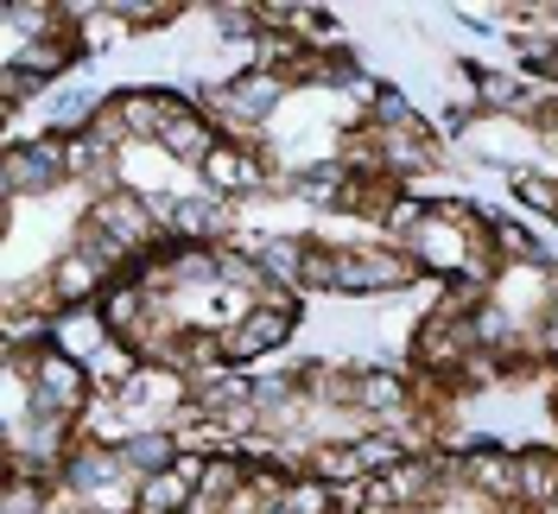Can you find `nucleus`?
<instances>
[{
  "mask_svg": "<svg viewBox=\"0 0 558 514\" xmlns=\"http://www.w3.org/2000/svg\"><path fill=\"white\" fill-rule=\"evenodd\" d=\"M235 482H242L235 464H204V482H197V489H204L209 502H229V495H235Z\"/></svg>",
  "mask_w": 558,
  "mask_h": 514,
  "instance_id": "18",
  "label": "nucleus"
},
{
  "mask_svg": "<svg viewBox=\"0 0 558 514\" xmlns=\"http://www.w3.org/2000/svg\"><path fill=\"white\" fill-rule=\"evenodd\" d=\"M495 241H501L508 254H539V241L526 236V229H514V223H495Z\"/></svg>",
  "mask_w": 558,
  "mask_h": 514,
  "instance_id": "23",
  "label": "nucleus"
},
{
  "mask_svg": "<svg viewBox=\"0 0 558 514\" xmlns=\"http://www.w3.org/2000/svg\"><path fill=\"white\" fill-rule=\"evenodd\" d=\"M553 299H558V279H553ZM553 349H558V311H553Z\"/></svg>",
  "mask_w": 558,
  "mask_h": 514,
  "instance_id": "28",
  "label": "nucleus"
},
{
  "mask_svg": "<svg viewBox=\"0 0 558 514\" xmlns=\"http://www.w3.org/2000/svg\"><path fill=\"white\" fill-rule=\"evenodd\" d=\"M470 477L483 482L488 495H514V489H521V477H514V457H470Z\"/></svg>",
  "mask_w": 558,
  "mask_h": 514,
  "instance_id": "12",
  "label": "nucleus"
},
{
  "mask_svg": "<svg viewBox=\"0 0 558 514\" xmlns=\"http://www.w3.org/2000/svg\"><path fill=\"white\" fill-rule=\"evenodd\" d=\"M222 103H235L242 115H267L279 103V76H242V83H229Z\"/></svg>",
  "mask_w": 558,
  "mask_h": 514,
  "instance_id": "11",
  "label": "nucleus"
},
{
  "mask_svg": "<svg viewBox=\"0 0 558 514\" xmlns=\"http://www.w3.org/2000/svg\"><path fill=\"white\" fill-rule=\"evenodd\" d=\"M89 375L102 381V387H128V375H134V356H128V349H114V343H108L102 356H96V362H89Z\"/></svg>",
  "mask_w": 558,
  "mask_h": 514,
  "instance_id": "16",
  "label": "nucleus"
},
{
  "mask_svg": "<svg viewBox=\"0 0 558 514\" xmlns=\"http://www.w3.org/2000/svg\"><path fill=\"white\" fill-rule=\"evenodd\" d=\"M140 311V292H114V299H108V318H134Z\"/></svg>",
  "mask_w": 558,
  "mask_h": 514,
  "instance_id": "26",
  "label": "nucleus"
},
{
  "mask_svg": "<svg viewBox=\"0 0 558 514\" xmlns=\"http://www.w3.org/2000/svg\"><path fill=\"white\" fill-rule=\"evenodd\" d=\"M121 464H128V470H153V477H159V470H172V439H166V432H140V439H128V445H121Z\"/></svg>",
  "mask_w": 558,
  "mask_h": 514,
  "instance_id": "9",
  "label": "nucleus"
},
{
  "mask_svg": "<svg viewBox=\"0 0 558 514\" xmlns=\"http://www.w3.org/2000/svg\"><path fill=\"white\" fill-rule=\"evenodd\" d=\"M337 184H343V166H312L305 171V198H337Z\"/></svg>",
  "mask_w": 558,
  "mask_h": 514,
  "instance_id": "22",
  "label": "nucleus"
},
{
  "mask_svg": "<svg viewBox=\"0 0 558 514\" xmlns=\"http://www.w3.org/2000/svg\"><path fill=\"white\" fill-rule=\"evenodd\" d=\"M539 514H558V502H546V509H539Z\"/></svg>",
  "mask_w": 558,
  "mask_h": 514,
  "instance_id": "29",
  "label": "nucleus"
},
{
  "mask_svg": "<svg viewBox=\"0 0 558 514\" xmlns=\"http://www.w3.org/2000/svg\"><path fill=\"white\" fill-rule=\"evenodd\" d=\"M330 509V489L324 482H292L286 489V514H324Z\"/></svg>",
  "mask_w": 558,
  "mask_h": 514,
  "instance_id": "17",
  "label": "nucleus"
},
{
  "mask_svg": "<svg viewBox=\"0 0 558 514\" xmlns=\"http://www.w3.org/2000/svg\"><path fill=\"white\" fill-rule=\"evenodd\" d=\"M254 254H260V267H267V274H279V279H299V267L312 261L299 241H254Z\"/></svg>",
  "mask_w": 558,
  "mask_h": 514,
  "instance_id": "13",
  "label": "nucleus"
},
{
  "mask_svg": "<svg viewBox=\"0 0 558 514\" xmlns=\"http://www.w3.org/2000/svg\"><path fill=\"white\" fill-rule=\"evenodd\" d=\"M286 337H292V318H286V311H242L235 331L222 337V349H229V356H267V349H279Z\"/></svg>",
  "mask_w": 558,
  "mask_h": 514,
  "instance_id": "3",
  "label": "nucleus"
},
{
  "mask_svg": "<svg viewBox=\"0 0 558 514\" xmlns=\"http://www.w3.org/2000/svg\"><path fill=\"white\" fill-rule=\"evenodd\" d=\"M312 470H317L324 482H355L362 470H368V464H362L355 451H317V457H312Z\"/></svg>",
  "mask_w": 558,
  "mask_h": 514,
  "instance_id": "15",
  "label": "nucleus"
},
{
  "mask_svg": "<svg viewBox=\"0 0 558 514\" xmlns=\"http://www.w3.org/2000/svg\"><path fill=\"white\" fill-rule=\"evenodd\" d=\"M514 477H521L526 495H539V502H553L558 495V464L546 457V451H526L521 464H514Z\"/></svg>",
  "mask_w": 558,
  "mask_h": 514,
  "instance_id": "10",
  "label": "nucleus"
},
{
  "mask_svg": "<svg viewBox=\"0 0 558 514\" xmlns=\"http://www.w3.org/2000/svg\"><path fill=\"white\" fill-rule=\"evenodd\" d=\"M526 58H539V64H553V51H546V45H533V51H526ZM558 76V70H553Z\"/></svg>",
  "mask_w": 558,
  "mask_h": 514,
  "instance_id": "27",
  "label": "nucleus"
},
{
  "mask_svg": "<svg viewBox=\"0 0 558 514\" xmlns=\"http://www.w3.org/2000/svg\"><path fill=\"white\" fill-rule=\"evenodd\" d=\"M33 509H38L33 482H13V489H7V514H33Z\"/></svg>",
  "mask_w": 558,
  "mask_h": 514,
  "instance_id": "25",
  "label": "nucleus"
},
{
  "mask_svg": "<svg viewBox=\"0 0 558 514\" xmlns=\"http://www.w3.org/2000/svg\"><path fill=\"white\" fill-rule=\"evenodd\" d=\"M432 489V470L425 464H393L381 482H375V502H418Z\"/></svg>",
  "mask_w": 558,
  "mask_h": 514,
  "instance_id": "8",
  "label": "nucleus"
},
{
  "mask_svg": "<svg viewBox=\"0 0 558 514\" xmlns=\"http://www.w3.org/2000/svg\"><path fill=\"white\" fill-rule=\"evenodd\" d=\"M33 387H38V413H76L83 407V362H70L64 349L38 356Z\"/></svg>",
  "mask_w": 558,
  "mask_h": 514,
  "instance_id": "2",
  "label": "nucleus"
},
{
  "mask_svg": "<svg viewBox=\"0 0 558 514\" xmlns=\"http://www.w3.org/2000/svg\"><path fill=\"white\" fill-rule=\"evenodd\" d=\"M355 457H362V464H387V470H393V464H400V445H393V439H368Z\"/></svg>",
  "mask_w": 558,
  "mask_h": 514,
  "instance_id": "24",
  "label": "nucleus"
},
{
  "mask_svg": "<svg viewBox=\"0 0 558 514\" xmlns=\"http://www.w3.org/2000/svg\"><path fill=\"white\" fill-rule=\"evenodd\" d=\"M514 191H521L533 210H558V184H546V178H533V171H521L514 178Z\"/></svg>",
  "mask_w": 558,
  "mask_h": 514,
  "instance_id": "19",
  "label": "nucleus"
},
{
  "mask_svg": "<svg viewBox=\"0 0 558 514\" xmlns=\"http://www.w3.org/2000/svg\"><path fill=\"white\" fill-rule=\"evenodd\" d=\"M96 286H102V261H89L83 248L58 261V274H51V299H64V306H83V299H96Z\"/></svg>",
  "mask_w": 558,
  "mask_h": 514,
  "instance_id": "6",
  "label": "nucleus"
},
{
  "mask_svg": "<svg viewBox=\"0 0 558 514\" xmlns=\"http://www.w3.org/2000/svg\"><path fill=\"white\" fill-rule=\"evenodd\" d=\"M159 140L172 146L178 159H209V153H216V146H209V128L184 103H172V96H166V115H159Z\"/></svg>",
  "mask_w": 558,
  "mask_h": 514,
  "instance_id": "4",
  "label": "nucleus"
},
{
  "mask_svg": "<svg viewBox=\"0 0 558 514\" xmlns=\"http://www.w3.org/2000/svg\"><path fill=\"white\" fill-rule=\"evenodd\" d=\"M172 216H178V236H216L222 229V204L216 198H191V204H172Z\"/></svg>",
  "mask_w": 558,
  "mask_h": 514,
  "instance_id": "14",
  "label": "nucleus"
},
{
  "mask_svg": "<svg viewBox=\"0 0 558 514\" xmlns=\"http://www.w3.org/2000/svg\"><path fill=\"white\" fill-rule=\"evenodd\" d=\"M407 261L393 254H330V286L343 292H387V286H407Z\"/></svg>",
  "mask_w": 558,
  "mask_h": 514,
  "instance_id": "1",
  "label": "nucleus"
},
{
  "mask_svg": "<svg viewBox=\"0 0 558 514\" xmlns=\"http://www.w3.org/2000/svg\"><path fill=\"white\" fill-rule=\"evenodd\" d=\"M355 401H368V407H393V401H400V381L393 375H368L362 387H355Z\"/></svg>",
  "mask_w": 558,
  "mask_h": 514,
  "instance_id": "20",
  "label": "nucleus"
},
{
  "mask_svg": "<svg viewBox=\"0 0 558 514\" xmlns=\"http://www.w3.org/2000/svg\"><path fill=\"white\" fill-rule=\"evenodd\" d=\"M51 337H58V349H64L70 362H83V369H89V362L108 349L102 318H89V311H70V318H58V324H51Z\"/></svg>",
  "mask_w": 558,
  "mask_h": 514,
  "instance_id": "5",
  "label": "nucleus"
},
{
  "mask_svg": "<svg viewBox=\"0 0 558 514\" xmlns=\"http://www.w3.org/2000/svg\"><path fill=\"white\" fill-rule=\"evenodd\" d=\"M476 89H483V103H495V108H508V103H521V89H514V76H476Z\"/></svg>",
  "mask_w": 558,
  "mask_h": 514,
  "instance_id": "21",
  "label": "nucleus"
},
{
  "mask_svg": "<svg viewBox=\"0 0 558 514\" xmlns=\"http://www.w3.org/2000/svg\"><path fill=\"white\" fill-rule=\"evenodd\" d=\"M204 171H209V184H216V191H254V184H260L254 166H247L235 146H216V153L204 159Z\"/></svg>",
  "mask_w": 558,
  "mask_h": 514,
  "instance_id": "7",
  "label": "nucleus"
}]
</instances>
